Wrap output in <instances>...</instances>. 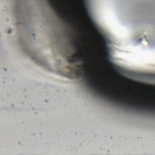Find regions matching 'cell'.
<instances>
[{"label": "cell", "instance_id": "obj_1", "mask_svg": "<svg viewBox=\"0 0 155 155\" xmlns=\"http://www.w3.org/2000/svg\"><path fill=\"white\" fill-rule=\"evenodd\" d=\"M86 7L107 41L113 64L139 63L154 55L149 5L141 1H88Z\"/></svg>", "mask_w": 155, "mask_h": 155}]
</instances>
